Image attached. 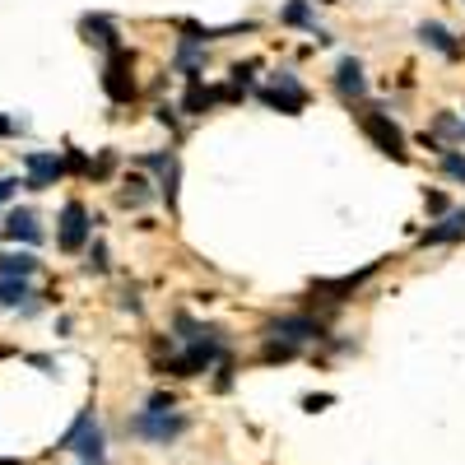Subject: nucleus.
Segmentation results:
<instances>
[{
    "mask_svg": "<svg viewBox=\"0 0 465 465\" xmlns=\"http://www.w3.org/2000/svg\"><path fill=\"white\" fill-rule=\"evenodd\" d=\"M89 270H94V275H103V270H107V247H103V242L89 252Z\"/></svg>",
    "mask_w": 465,
    "mask_h": 465,
    "instance_id": "5701e85b",
    "label": "nucleus"
},
{
    "mask_svg": "<svg viewBox=\"0 0 465 465\" xmlns=\"http://www.w3.org/2000/svg\"><path fill=\"white\" fill-rule=\"evenodd\" d=\"M84 33H89V43H98V47L116 52V28H112L107 19H84Z\"/></svg>",
    "mask_w": 465,
    "mask_h": 465,
    "instance_id": "f3484780",
    "label": "nucleus"
},
{
    "mask_svg": "<svg viewBox=\"0 0 465 465\" xmlns=\"http://www.w3.org/2000/svg\"><path fill=\"white\" fill-rule=\"evenodd\" d=\"M89 210L80 205V201H70L65 210H61V232H56V242H61V252H80L84 242H89Z\"/></svg>",
    "mask_w": 465,
    "mask_h": 465,
    "instance_id": "423d86ee",
    "label": "nucleus"
},
{
    "mask_svg": "<svg viewBox=\"0 0 465 465\" xmlns=\"http://www.w3.org/2000/svg\"><path fill=\"white\" fill-rule=\"evenodd\" d=\"M5 232H10L15 242H37V238H43V228H37V219H33L28 210H15V214L5 219Z\"/></svg>",
    "mask_w": 465,
    "mask_h": 465,
    "instance_id": "2eb2a0df",
    "label": "nucleus"
},
{
    "mask_svg": "<svg viewBox=\"0 0 465 465\" xmlns=\"http://www.w3.org/2000/svg\"><path fill=\"white\" fill-rule=\"evenodd\" d=\"M61 447H70V451H80L84 460H94V465H103V429L94 423V414L84 410L80 419H74V429L65 433V442Z\"/></svg>",
    "mask_w": 465,
    "mask_h": 465,
    "instance_id": "39448f33",
    "label": "nucleus"
},
{
    "mask_svg": "<svg viewBox=\"0 0 465 465\" xmlns=\"http://www.w3.org/2000/svg\"><path fill=\"white\" fill-rule=\"evenodd\" d=\"M33 270H37L33 252H5V256H0V275H10V280H28Z\"/></svg>",
    "mask_w": 465,
    "mask_h": 465,
    "instance_id": "dca6fc26",
    "label": "nucleus"
},
{
    "mask_svg": "<svg viewBox=\"0 0 465 465\" xmlns=\"http://www.w3.org/2000/svg\"><path fill=\"white\" fill-rule=\"evenodd\" d=\"M433 131H438V135H465V122H456V116H451V112H442Z\"/></svg>",
    "mask_w": 465,
    "mask_h": 465,
    "instance_id": "4be33fe9",
    "label": "nucleus"
},
{
    "mask_svg": "<svg viewBox=\"0 0 465 465\" xmlns=\"http://www.w3.org/2000/svg\"><path fill=\"white\" fill-rule=\"evenodd\" d=\"M144 186H149L144 177H131L126 191H122V205H144V201H149V191H144Z\"/></svg>",
    "mask_w": 465,
    "mask_h": 465,
    "instance_id": "aec40b11",
    "label": "nucleus"
},
{
    "mask_svg": "<svg viewBox=\"0 0 465 465\" xmlns=\"http://www.w3.org/2000/svg\"><path fill=\"white\" fill-rule=\"evenodd\" d=\"M219 98H238V89H201V84H191L186 98H182V107H186L191 116H201V112H210Z\"/></svg>",
    "mask_w": 465,
    "mask_h": 465,
    "instance_id": "ddd939ff",
    "label": "nucleus"
},
{
    "mask_svg": "<svg viewBox=\"0 0 465 465\" xmlns=\"http://www.w3.org/2000/svg\"><path fill=\"white\" fill-rule=\"evenodd\" d=\"M149 410H153V414H163V410H173V396H163V391H159V396H149Z\"/></svg>",
    "mask_w": 465,
    "mask_h": 465,
    "instance_id": "b1692460",
    "label": "nucleus"
},
{
    "mask_svg": "<svg viewBox=\"0 0 465 465\" xmlns=\"http://www.w3.org/2000/svg\"><path fill=\"white\" fill-rule=\"evenodd\" d=\"M456 238H465V210H451L442 223H433V228H423V247H438V242H456Z\"/></svg>",
    "mask_w": 465,
    "mask_h": 465,
    "instance_id": "f8f14e48",
    "label": "nucleus"
},
{
    "mask_svg": "<svg viewBox=\"0 0 465 465\" xmlns=\"http://www.w3.org/2000/svg\"><path fill=\"white\" fill-rule=\"evenodd\" d=\"M131 433H140V438H149V442H173V438H182V433H186V419H182V414H173V410H163V414L144 410V414L131 423Z\"/></svg>",
    "mask_w": 465,
    "mask_h": 465,
    "instance_id": "20e7f679",
    "label": "nucleus"
},
{
    "mask_svg": "<svg viewBox=\"0 0 465 465\" xmlns=\"http://www.w3.org/2000/svg\"><path fill=\"white\" fill-rule=\"evenodd\" d=\"M214 359H219V344H214V331H205L201 340H191V349H186L182 359H168L163 372H173V377H196V372H205Z\"/></svg>",
    "mask_w": 465,
    "mask_h": 465,
    "instance_id": "f03ea898",
    "label": "nucleus"
},
{
    "mask_svg": "<svg viewBox=\"0 0 465 465\" xmlns=\"http://www.w3.org/2000/svg\"><path fill=\"white\" fill-rule=\"evenodd\" d=\"M15 131V122H10V116H0V135H10Z\"/></svg>",
    "mask_w": 465,
    "mask_h": 465,
    "instance_id": "a878e982",
    "label": "nucleus"
},
{
    "mask_svg": "<svg viewBox=\"0 0 465 465\" xmlns=\"http://www.w3.org/2000/svg\"><path fill=\"white\" fill-rule=\"evenodd\" d=\"M103 89H107L112 103H131V98H135V74H131V52H126V47H116V52L107 56Z\"/></svg>",
    "mask_w": 465,
    "mask_h": 465,
    "instance_id": "7ed1b4c3",
    "label": "nucleus"
},
{
    "mask_svg": "<svg viewBox=\"0 0 465 465\" xmlns=\"http://www.w3.org/2000/svg\"><path fill=\"white\" fill-rule=\"evenodd\" d=\"M280 24H289V28H307V24H312V5H307V0H289L284 15H280Z\"/></svg>",
    "mask_w": 465,
    "mask_h": 465,
    "instance_id": "a211bd4d",
    "label": "nucleus"
},
{
    "mask_svg": "<svg viewBox=\"0 0 465 465\" xmlns=\"http://www.w3.org/2000/svg\"><path fill=\"white\" fill-rule=\"evenodd\" d=\"M442 173L456 177V182H465V153H442Z\"/></svg>",
    "mask_w": 465,
    "mask_h": 465,
    "instance_id": "412c9836",
    "label": "nucleus"
},
{
    "mask_svg": "<svg viewBox=\"0 0 465 465\" xmlns=\"http://www.w3.org/2000/svg\"><path fill=\"white\" fill-rule=\"evenodd\" d=\"M28 298V280H10V275H0V302L5 307H19Z\"/></svg>",
    "mask_w": 465,
    "mask_h": 465,
    "instance_id": "6ab92c4d",
    "label": "nucleus"
},
{
    "mask_svg": "<svg viewBox=\"0 0 465 465\" xmlns=\"http://www.w3.org/2000/svg\"><path fill=\"white\" fill-rule=\"evenodd\" d=\"M15 186H19V182H0V201H10V196H15Z\"/></svg>",
    "mask_w": 465,
    "mask_h": 465,
    "instance_id": "393cba45",
    "label": "nucleus"
},
{
    "mask_svg": "<svg viewBox=\"0 0 465 465\" xmlns=\"http://www.w3.org/2000/svg\"><path fill=\"white\" fill-rule=\"evenodd\" d=\"M335 89H340L344 98H363V94H368V80H363V65H359L354 56H344V61L335 65Z\"/></svg>",
    "mask_w": 465,
    "mask_h": 465,
    "instance_id": "9d476101",
    "label": "nucleus"
},
{
    "mask_svg": "<svg viewBox=\"0 0 465 465\" xmlns=\"http://www.w3.org/2000/svg\"><path fill=\"white\" fill-rule=\"evenodd\" d=\"M84 465H94V460H84Z\"/></svg>",
    "mask_w": 465,
    "mask_h": 465,
    "instance_id": "bb28decb",
    "label": "nucleus"
},
{
    "mask_svg": "<svg viewBox=\"0 0 465 465\" xmlns=\"http://www.w3.org/2000/svg\"><path fill=\"white\" fill-rule=\"evenodd\" d=\"M28 182L24 186H33V191H43V186H52L61 173H65V163L56 159V153H28Z\"/></svg>",
    "mask_w": 465,
    "mask_h": 465,
    "instance_id": "6e6552de",
    "label": "nucleus"
},
{
    "mask_svg": "<svg viewBox=\"0 0 465 465\" xmlns=\"http://www.w3.org/2000/svg\"><path fill=\"white\" fill-rule=\"evenodd\" d=\"M419 37H423V47H433V52H442V56H465V43H451V33L442 28V24H423L419 28Z\"/></svg>",
    "mask_w": 465,
    "mask_h": 465,
    "instance_id": "4468645a",
    "label": "nucleus"
},
{
    "mask_svg": "<svg viewBox=\"0 0 465 465\" xmlns=\"http://www.w3.org/2000/svg\"><path fill=\"white\" fill-rule=\"evenodd\" d=\"M372 270H377V265L359 270V275H344V280H317V284H312V293H322L326 302H344L349 293H354V289H359V284H363V280L372 275Z\"/></svg>",
    "mask_w": 465,
    "mask_h": 465,
    "instance_id": "9b49d317",
    "label": "nucleus"
},
{
    "mask_svg": "<svg viewBox=\"0 0 465 465\" xmlns=\"http://www.w3.org/2000/svg\"><path fill=\"white\" fill-rule=\"evenodd\" d=\"M270 335H284L289 344L322 340V322H312V317H280V322H270Z\"/></svg>",
    "mask_w": 465,
    "mask_h": 465,
    "instance_id": "1a4fd4ad",
    "label": "nucleus"
},
{
    "mask_svg": "<svg viewBox=\"0 0 465 465\" xmlns=\"http://www.w3.org/2000/svg\"><path fill=\"white\" fill-rule=\"evenodd\" d=\"M261 98H265L270 107H280V112H289V116L307 107V94H302V84L293 80V74H280V80H275V89H265Z\"/></svg>",
    "mask_w": 465,
    "mask_h": 465,
    "instance_id": "0eeeda50",
    "label": "nucleus"
},
{
    "mask_svg": "<svg viewBox=\"0 0 465 465\" xmlns=\"http://www.w3.org/2000/svg\"><path fill=\"white\" fill-rule=\"evenodd\" d=\"M363 135H368V140H372L381 153H391L396 163H405V159H410L405 135H401V126H396L386 112H363Z\"/></svg>",
    "mask_w": 465,
    "mask_h": 465,
    "instance_id": "f257e3e1",
    "label": "nucleus"
}]
</instances>
